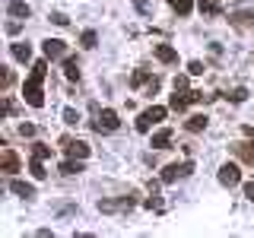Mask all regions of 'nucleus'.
Listing matches in <instances>:
<instances>
[{
    "mask_svg": "<svg viewBox=\"0 0 254 238\" xmlns=\"http://www.w3.org/2000/svg\"><path fill=\"white\" fill-rule=\"evenodd\" d=\"M45 76H48V60H35V63H32V73L26 79V86H22V99H26L32 108L45 105V92H42Z\"/></svg>",
    "mask_w": 254,
    "mask_h": 238,
    "instance_id": "f257e3e1",
    "label": "nucleus"
},
{
    "mask_svg": "<svg viewBox=\"0 0 254 238\" xmlns=\"http://www.w3.org/2000/svg\"><path fill=\"white\" fill-rule=\"evenodd\" d=\"M190 172H194V162H172V165H165V169H162V181H165V184H175V181H178V178H188V175Z\"/></svg>",
    "mask_w": 254,
    "mask_h": 238,
    "instance_id": "f03ea898",
    "label": "nucleus"
},
{
    "mask_svg": "<svg viewBox=\"0 0 254 238\" xmlns=\"http://www.w3.org/2000/svg\"><path fill=\"white\" fill-rule=\"evenodd\" d=\"M162 118H165V108H159V105L146 108V111H143V115L137 118V130H140V133H146L149 127H153V124H159Z\"/></svg>",
    "mask_w": 254,
    "mask_h": 238,
    "instance_id": "7ed1b4c3",
    "label": "nucleus"
},
{
    "mask_svg": "<svg viewBox=\"0 0 254 238\" xmlns=\"http://www.w3.org/2000/svg\"><path fill=\"white\" fill-rule=\"evenodd\" d=\"M133 197H121V200H99V213H130L133 210Z\"/></svg>",
    "mask_w": 254,
    "mask_h": 238,
    "instance_id": "20e7f679",
    "label": "nucleus"
},
{
    "mask_svg": "<svg viewBox=\"0 0 254 238\" xmlns=\"http://www.w3.org/2000/svg\"><path fill=\"white\" fill-rule=\"evenodd\" d=\"M216 178H219V184H222V187H235L238 181H242V172H238V165L226 162V165L219 169V175H216Z\"/></svg>",
    "mask_w": 254,
    "mask_h": 238,
    "instance_id": "39448f33",
    "label": "nucleus"
},
{
    "mask_svg": "<svg viewBox=\"0 0 254 238\" xmlns=\"http://www.w3.org/2000/svg\"><path fill=\"white\" fill-rule=\"evenodd\" d=\"M118 124H121V121H118V115H115V111H111V108H105V111H99V118H95V130H118Z\"/></svg>",
    "mask_w": 254,
    "mask_h": 238,
    "instance_id": "423d86ee",
    "label": "nucleus"
},
{
    "mask_svg": "<svg viewBox=\"0 0 254 238\" xmlns=\"http://www.w3.org/2000/svg\"><path fill=\"white\" fill-rule=\"evenodd\" d=\"M42 48H45V58H48V60H54V58H64V51H67V45H64L61 38H48V42H45Z\"/></svg>",
    "mask_w": 254,
    "mask_h": 238,
    "instance_id": "0eeeda50",
    "label": "nucleus"
},
{
    "mask_svg": "<svg viewBox=\"0 0 254 238\" xmlns=\"http://www.w3.org/2000/svg\"><path fill=\"white\" fill-rule=\"evenodd\" d=\"M64 146H67V153L73 159H86V156H89V143H83V140H64Z\"/></svg>",
    "mask_w": 254,
    "mask_h": 238,
    "instance_id": "6e6552de",
    "label": "nucleus"
},
{
    "mask_svg": "<svg viewBox=\"0 0 254 238\" xmlns=\"http://www.w3.org/2000/svg\"><path fill=\"white\" fill-rule=\"evenodd\" d=\"M0 169H3L6 175H16V172H19V156H16L13 149H3V159H0Z\"/></svg>",
    "mask_w": 254,
    "mask_h": 238,
    "instance_id": "1a4fd4ad",
    "label": "nucleus"
},
{
    "mask_svg": "<svg viewBox=\"0 0 254 238\" xmlns=\"http://www.w3.org/2000/svg\"><path fill=\"white\" fill-rule=\"evenodd\" d=\"M10 190H13L16 197H26V200H29V197H35V184H29V181H19V178L10 181Z\"/></svg>",
    "mask_w": 254,
    "mask_h": 238,
    "instance_id": "9d476101",
    "label": "nucleus"
},
{
    "mask_svg": "<svg viewBox=\"0 0 254 238\" xmlns=\"http://www.w3.org/2000/svg\"><path fill=\"white\" fill-rule=\"evenodd\" d=\"M6 13L16 16V19H29V16H32V6L22 3V0H13V3H6Z\"/></svg>",
    "mask_w": 254,
    "mask_h": 238,
    "instance_id": "9b49d317",
    "label": "nucleus"
},
{
    "mask_svg": "<svg viewBox=\"0 0 254 238\" xmlns=\"http://www.w3.org/2000/svg\"><path fill=\"white\" fill-rule=\"evenodd\" d=\"M229 22H232V26H238V29H248V26H254V10L232 13V16H229Z\"/></svg>",
    "mask_w": 254,
    "mask_h": 238,
    "instance_id": "f8f14e48",
    "label": "nucleus"
},
{
    "mask_svg": "<svg viewBox=\"0 0 254 238\" xmlns=\"http://www.w3.org/2000/svg\"><path fill=\"white\" fill-rule=\"evenodd\" d=\"M188 105H190V92H185V89H175L172 102H169V108H172V111H185Z\"/></svg>",
    "mask_w": 254,
    "mask_h": 238,
    "instance_id": "ddd939ff",
    "label": "nucleus"
},
{
    "mask_svg": "<svg viewBox=\"0 0 254 238\" xmlns=\"http://www.w3.org/2000/svg\"><path fill=\"white\" fill-rule=\"evenodd\" d=\"M153 51H156V58L162 60V63H175V60H178V51H175L172 45H156Z\"/></svg>",
    "mask_w": 254,
    "mask_h": 238,
    "instance_id": "4468645a",
    "label": "nucleus"
},
{
    "mask_svg": "<svg viewBox=\"0 0 254 238\" xmlns=\"http://www.w3.org/2000/svg\"><path fill=\"white\" fill-rule=\"evenodd\" d=\"M232 153H235L238 159H245L248 165H254V143H235Z\"/></svg>",
    "mask_w": 254,
    "mask_h": 238,
    "instance_id": "2eb2a0df",
    "label": "nucleus"
},
{
    "mask_svg": "<svg viewBox=\"0 0 254 238\" xmlns=\"http://www.w3.org/2000/svg\"><path fill=\"white\" fill-rule=\"evenodd\" d=\"M185 127L190 133H200V130H206V115H190L188 121H185Z\"/></svg>",
    "mask_w": 254,
    "mask_h": 238,
    "instance_id": "dca6fc26",
    "label": "nucleus"
},
{
    "mask_svg": "<svg viewBox=\"0 0 254 238\" xmlns=\"http://www.w3.org/2000/svg\"><path fill=\"white\" fill-rule=\"evenodd\" d=\"M169 143H172V130H169V127H162V130L153 133V146H156V149H165Z\"/></svg>",
    "mask_w": 254,
    "mask_h": 238,
    "instance_id": "f3484780",
    "label": "nucleus"
},
{
    "mask_svg": "<svg viewBox=\"0 0 254 238\" xmlns=\"http://www.w3.org/2000/svg\"><path fill=\"white\" fill-rule=\"evenodd\" d=\"M13 58H16V60H22V63L32 60V45H26V42H16V45H13Z\"/></svg>",
    "mask_w": 254,
    "mask_h": 238,
    "instance_id": "a211bd4d",
    "label": "nucleus"
},
{
    "mask_svg": "<svg viewBox=\"0 0 254 238\" xmlns=\"http://www.w3.org/2000/svg\"><path fill=\"white\" fill-rule=\"evenodd\" d=\"M64 76H67L70 83H76V79H79V67H76L73 58H64Z\"/></svg>",
    "mask_w": 254,
    "mask_h": 238,
    "instance_id": "6ab92c4d",
    "label": "nucleus"
},
{
    "mask_svg": "<svg viewBox=\"0 0 254 238\" xmlns=\"http://www.w3.org/2000/svg\"><path fill=\"white\" fill-rule=\"evenodd\" d=\"M61 172H64V175H79V172H83V162L70 156V162H64V165H61Z\"/></svg>",
    "mask_w": 254,
    "mask_h": 238,
    "instance_id": "aec40b11",
    "label": "nucleus"
},
{
    "mask_svg": "<svg viewBox=\"0 0 254 238\" xmlns=\"http://www.w3.org/2000/svg\"><path fill=\"white\" fill-rule=\"evenodd\" d=\"M29 172H32V178H38V181H42L45 178V165H42V159H38V156H32V165H29Z\"/></svg>",
    "mask_w": 254,
    "mask_h": 238,
    "instance_id": "412c9836",
    "label": "nucleus"
},
{
    "mask_svg": "<svg viewBox=\"0 0 254 238\" xmlns=\"http://www.w3.org/2000/svg\"><path fill=\"white\" fill-rule=\"evenodd\" d=\"M200 13L216 16V13H219V3H216V0H200Z\"/></svg>",
    "mask_w": 254,
    "mask_h": 238,
    "instance_id": "4be33fe9",
    "label": "nucleus"
},
{
    "mask_svg": "<svg viewBox=\"0 0 254 238\" xmlns=\"http://www.w3.org/2000/svg\"><path fill=\"white\" fill-rule=\"evenodd\" d=\"M172 6H175V10H178L181 16H188V13H190V6H194V0H172Z\"/></svg>",
    "mask_w": 254,
    "mask_h": 238,
    "instance_id": "5701e85b",
    "label": "nucleus"
},
{
    "mask_svg": "<svg viewBox=\"0 0 254 238\" xmlns=\"http://www.w3.org/2000/svg\"><path fill=\"white\" fill-rule=\"evenodd\" d=\"M146 83H149V73H146V70H137V73L130 76V86H146Z\"/></svg>",
    "mask_w": 254,
    "mask_h": 238,
    "instance_id": "b1692460",
    "label": "nucleus"
},
{
    "mask_svg": "<svg viewBox=\"0 0 254 238\" xmlns=\"http://www.w3.org/2000/svg\"><path fill=\"white\" fill-rule=\"evenodd\" d=\"M32 156L48 159V156H51V146H45V143H35V146H32Z\"/></svg>",
    "mask_w": 254,
    "mask_h": 238,
    "instance_id": "393cba45",
    "label": "nucleus"
},
{
    "mask_svg": "<svg viewBox=\"0 0 254 238\" xmlns=\"http://www.w3.org/2000/svg\"><path fill=\"white\" fill-rule=\"evenodd\" d=\"M146 206H149V210H156V213H162V210H165L162 200H159V194H156V187H153V197L146 200Z\"/></svg>",
    "mask_w": 254,
    "mask_h": 238,
    "instance_id": "a878e982",
    "label": "nucleus"
},
{
    "mask_svg": "<svg viewBox=\"0 0 254 238\" xmlns=\"http://www.w3.org/2000/svg\"><path fill=\"white\" fill-rule=\"evenodd\" d=\"M79 42H83V48H95V32L92 29L83 32V38H79Z\"/></svg>",
    "mask_w": 254,
    "mask_h": 238,
    "instance_id": "bb28decb",
    "label": "nucleus"
},
{
    "mask_svg": "<svg viewBox=\"0 0 254 238\" xmlns=\"http://www.w3.org/2000/svg\"><path fill=\"white\" fill-rule=\"evenodd\" d=\"M188 73H190V76H200V73H203V63H200V60H190V63H188Z\"/></svg>",
    "mask_w": 254,
    "mask_h": 238,
    "instance_id": "cd10ccee",
    "label": "nucleus"
},
{
    "mask_svg": "<svg viewBox=\"0 0 254 238\" xmlns=\"http://www.w3.org/2000/svg\"><path fill=\"white\" fill-rule=\"evenodd\" d=\"M64 121H67V124H76V121H79V111H73V108H64Z\"/></svg>",
    "mask_w": 254,
    "mask_h": 238,
    "instance_id": "c85d7f7f",
    "label": "nucleus"
},
{
    "mask_svg": "<svg viewBox=\"0 0 254 238\" xmlns=\"http://www.w3.org/2000/svg\"><path fill=\"white\" fill-rule=\"evenodd\" d=\"M156 92H159V76H153V79L146 83V95H156Z\"/></svg>",
    "mask_w": 254,
    "mask_h": 238,
    "instance_id": "c756f323",
    "label": "nucleus"
},
{
    "mask_svg": "<svg viewBox=\"0 0 254 238\" xmlns=\"http://www.w3.org/2000/svg\"><path fill=\"white\" fill-rule=\"evenodd\" d=\"M19 133L22 137H35V124H19Z\"/></svg>",
    "mask_w": 254,
    "mask_h": 238,
    "instance_id": "7c9ffc66",
    "label": "nucleus"
},
{
    "mask_svg": "<svg viewBox=\"0 0 254 238\" xmlns=\"http://www.w3.org/2000/svg\"><path fill=\"white\" fill-rule=\"evenodd\" d=\"M51 22H54V26H67V16H64V13H51Z\"/></svg>",
    "mask_w": 254,
    "mask_h": 238,
    "instance_id": "2f4dec72",
    "label": "nucleus"
},
{
    "mask_svg": "<svg viewBox=\"0 0 254 238\" xmlns=\"http://www.w3.org/2000/svg\"><path fill=\"white\" fill-rule=\"evenodd\" d=\"M229 99H232V102H245V99H248V89H235Z\"/></svg>",
    "mask_w": 254,
    "mask_h": 238,
    "instance_id": "473e14b6",
    "label": "nucleus"
},
{
    "mask_svg": "<svg viewBox=\"0 0 254 238\" xmlns=\"http://www.w3.org/2000/svg\"><path fill=\"white\" fill-rule=\"evenodd\" d=\"M133 6H137V10H140V13H146V16H149V13H153V10H149V3H146V0H133Z\"/></svg>",
    "mask_w": 254,
    "mask_h": 238,
    "instance_id": "72a5a7b5",
    "label": "nucleus"
},
{
    "mask_svg": "<svg viewBox=\"0 0 254 238\" xmlns=\"http://www.w3.org/2000/svg\"><path fill=\"white\" fill-rule=\"evenodd\" d=\"M19 29H22V26H19V19H10V22H6V32H10V35H16Z\"/></svg>",
    "mask_w": 254,
    "mask_h": 238,
    "instance_id": "f704fd0d",
    "label": "nucleus"
},
{
    "mask_svg": "<svg viewBox=\"0 0 254 238\" xmlns=\"http://www.w3.org/2000/svg\"><path fill=\"white\" fill-rule=\"evenodd\" d=\"M245 197L254 203V181H248V184H245Z\"/></svg>",
    "mask_w": 254,
    "mask_h": 238,
    "instance_id": "c9c22d12",
    "label": "nucleus"
},
{
    "mask_svg": "<svg viewBox=\"0 0 254 238\" xmlns=\"http://www.w3.org/2000/svg\"><path fill=\"white\" fill-rule=\"evenodd\" d=\"M188 86V76H175V89H185Z\"/></svg>",
    "mask_w": 254,
    "mask_h": 238,
    "instance_id": "e433bc0d",
    "label": "nucleus"
},
{
    "mask_svg": "<svg viewBox=\"0 0 254 238\" xmlns=\"http://www.w3.org/2000/svg\"><path fill=\"white\" fill-rule=\"evenodd\" d=\"M242 130H245V133H248V137H254V127H251V124H245V127H242Z\"/></svg>",
    "mask_w": 254,
    "mask_h": 238,
    "instance_id": "4c0bfd02",
    "label": "nucleus"
}]
</instances>
